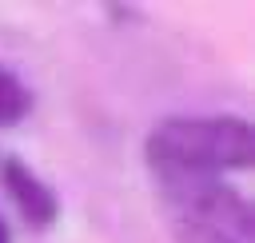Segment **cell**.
Listing matches in <instances>:
<instances>
[{
	"label": "cell",
	"mask_w": 255,
	"mask_h": 243,
	"mask_svg": "<svg viewBox=\"0 0 255 243\" xmlns=\"http://www.w3.org/2000/svg\"><path fill=\"white\" fill-rule=\"evenodd\" d=\"M251 155V123L235 116L163 120L147 135V163L155 179H215L223 167H247Z\"/></svg>",
	"instance_id": "cell-1"
},
{
	"label": "cell",
	"mask_w": 255,
	"mask_h": 243,
	"mask_svg": "<svg viewBox=\"0 0 255 243\" xmlns=\"http://www.w3.org/2000/svg\"><path fill=\"white\" fill-rule=\"evenodd\" d=\"M179 243H251V207L219 179H159Z\"/></svg>",
	"instance_id": "cell-2"
},
{
	"label": "cell",
	"mask_w": 255,
	"mask_h": 243,
	"mask_svg": "<svg viewBox=\"0 0 255 243\" xmlns=\"http://www.w3.org/2000/svg\"><path fill=\"white\" fill-rule=\"evenodd\" d=\"M4 187H8V195H12L16 207H20V215H24L32 227H48V223L56 219V211H60L56 191H52L44 179H36V171H32L24 159H4Z\"/></svg>",
	"instance_id": "cell-3"
},
{
	"label": "cell",
	"mask_w": 255,
	"mask_h": 243,
	"mask_svg": "<svg viewBox=\"0 0 255 243\" xmlns=\"http://www.w3.org/2000/svg\"><path fill=\"white\" fill-rule=\"evenodd\" d=\"M28 104H32V96H28V88L20 84V76L0 64V127L24 120V116H28Z\"/></svg>",
	"instance_id": "cell-4"
},
{
	"label": "cell",
	"mask_w": 255,
	"mask_h": 243,
	"mask_svg": "<svg viewBox=\"0 0 255 243\" xmlns=\"http://www.w3.org/2000/svg\"><path fill=\"white\" fill-rule=\"evenodd\" d=\"M0 243H8V227H4V219H0Z\"/></svg>",
	"instance_id": "cell-5"
}]
</instances>
